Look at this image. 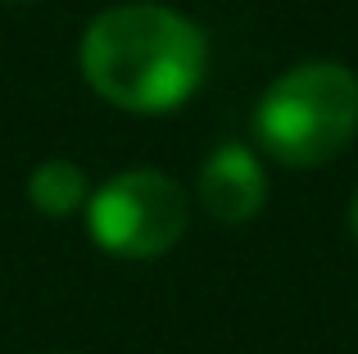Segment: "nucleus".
I'll return each mask as SVG.
<instances>
[{
	"instance_id": "f257e3e1",
	"label": "nucleus",
	"mask_w": 358,
	"mask_h": 354,
	"mask_svg": "<svg viewBox=\"0 0 358 354\" xmlns=\"http://www.w3.org/2000/svg\"><path fill=\"white\" fill-rule=\"evenodd\" d=\"M87 87L122 114L159 118L182 109L209 73V36L191 14L159 0L100 9L78 41Z\"/></svg>"
},
{
	"instance_id": "39448f33",
	"label": "nucleus",
	"mask_w": 358,
	"mask_h": 354,
	"mask_svg": "<svg viewBox=\"0 0 358 354\" xmlns=\"http://www.w3.org/2000/svg\"><path fill=\"white\" fill-rule=\"evenodd\" d=\"M27 204H32L41 218H73V213H87V200H91V177L78 160H41L32 173H27Z\"/></svg>"
},
{
	"instance_id": "20e7f679",
	"label": "nucleus",
	"mask_w": 358,
	"mask_h": 354,
	"mask_svg": "<svg viewBox=\"0 0 358 354\" xmlns=\"http://www.w3.org/2000/svg\"><path fill=\"white\" fill-rule=\"evenodd\" d=\"M195 195L213 222L241 227V222L259 218L268 204V169H263L259 150L245 141L213 146L195 173Z\"/></svg>"
},
{
	"instance_id": "0eeeda50",
	"label": "nucleus",
	"mask_w": 358,
	"mask_h": 354,
	"mask_svg": "<svg viewBox=\"0 0 358 354\" xmlns=\"http://www.w3.org/2000/svg\"><path fill=\"white\" fill-rule=\"evenodd\" d=\"M5 5H23V0H5Z\"/></svg>"
},
{
	"instance_id": "7ed1b4c3",
	"label": "nucleus",
	"mask_w": 358,
	"mask_h": 354,
	"mask_svg": "<svg viewBox=\"0 0 358 354\" xmlns=\"http://www.w3.org/2000/svg\"><path fill=\"white\" fill-rule=\"evenodd\" d=\"M82 218L105 255L150 264V259H164L186 236L191 204H186L182 182L164 169H122L91 186Z\"/></svg>"
},
{
	"instance_id": "423d86ee",
	"label": "nucleus",
	"mask_w": 358,
	"mask_h": 354,
	"mask_svg": "<svg viewBox=\"0 0 358 354\" xmlns=\"http://www.w3.org/2000/svg\"><path fill=\"white\" fill-rule=\"evenodd\" d=\"M350 227H354V241H358V195H354V204H350Z\"/></svg>"
},
{
	"instance_id": "f03ea898",
	"label": "nucleus",
	"mask_w": 358,
	"mask_h": 354,
	"mask_svg": "<svg viewBox=\"0 0 358 354\" xmlns=\"http://www.w3.org/2000/svg\"><path fill=\"white\" fill-rule=\"evenodd\" d=\"M254 141L286 169H322L358 136V78L341 59L290 64L254 105Z\"/></svg>"
}]
</instances>
